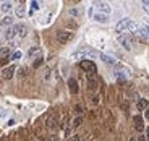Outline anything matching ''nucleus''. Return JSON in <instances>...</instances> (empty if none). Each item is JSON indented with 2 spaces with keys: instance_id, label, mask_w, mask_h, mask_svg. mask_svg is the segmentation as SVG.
<instances>
[{
  "instance_id": "obj_1",
  "label": "nucleus",
  "mask_w": 149,
  "mask_h": 141,
  "mask_svg": "<svg viewBox=\"0 0 149 141\" xmlns=\"http://www.w3.org/2000/svg\"><path fill=\"white\" fill-rule=\"evenodd\" d=\"M138 24L134 21H131V20H120L118 23H117V33H123V31H138Z\"/></svg>"
},
{
  "instance_id": "obj_2",
  "label": "nucleus",
  "mask_w": 149,
  "mask_h": 141,
  "mask_svg": "<svg viewBox=\"0 0 149 141\" xmlns=\"http://www.w3.org/2000/svg\"><path fill=\"white\" fill-rule=\"evenodd\" d=\"M84 57H96V50H93L91 47H81L76 52L71 54V59L78 60V59H84Z\"/></svg>"
},
{
  "instance_id": "obj_3",
  "label": "nucleus",
  "mask_w": 149,
  "mask_h": 141,
  "mask_svg": "<svg viewBox=\"0 0 149 141\" xmlns=\"http://www.w3.org/2000/svg\"><path fill=\"white\" fill-rule=\"evenodd\" d=\"M79 68H81L83 71H86L89 76L97 71V67H96V63H94L93 60H81V62H79Z\"/></svg>"
},
{
  "instance_id": "obj_4",
  "label": "nucleus",
  "mask_w": 149,
  "mask_h": 141,
  "mask_svg": "<svg viewBox=\"0 0 149 141\" xmlns=\"http://www.w3.org/2000/svg\"><path fill=\"white\" fill-rule=\"evenodd\" d=\"M117 41L127 49V50H131V49H133V37H131L130 34H118V36H117Z\"/></svg>"
},
{
  "instance_id": "obj_5",
  "label": "nucleus",
  "mask_w": 149,
  "mask_h": 141,
  "mask_svg": "<svg viewBox=\"0 0 149 141\" xmlns=\"http://www.w3.org/2000/svg\"><path fill=\"white\" fill-rule=\"evenodd\" d=\"M73 39V33L71 31H58L57 33V41L60 42V44H68V42Z\"/></svg>"
},
{
  "instance_id": "obj_6",
  "label": "nucleus",
  "mask_w": 149,
  "mask_h": 141,
  "mask_svg": "<svg viewBox=\"0 0 149 141\" xmlns=\"http://www.w3.org/2000/svg\"><path fill=\"white\" fill-rule=\"evenodd\" d=\"M21 26H23V24H13V26H10L7 31H5V39H8V41L15 39V37L19 34V29H21Z\"/></svg>"
},
{
  "instance_id": "obj_7",
  "label": "nucleus",
  "mask_w": 149,
  "mask_h": 141,
  "mask_svg": "<svg viewBox=\"0 0 149 141\" xmlns=\"http://www.w3.org/2000/svg\"><path fill=\"white\" fill-rule=\"evenodd\" d=\"M94 7L97 8V13H102V15H109L110 13V5L109 3H105V2H96L94 3Z\"/></svg>"
},
{
  "instance_id": "obj_8",
  "label": "nucleus",
  "mask_w": 149,
  "mask_h": 141,
  "mask_svg": "<svg viewBox=\"0 0 149 141\" xmlns=\"http://www.w3.org/2000/svg\"><path fill=\"white\" fill-rule=\"evenodd\" d=\"M16 68L13 67V65H10V67L3 68V71H2V76H3V80H11L13 78V75H15Z\"/></svg>"
},
{
  "instance_id": "obj_9",
  "label": "nucleus",
  "mask_w": 149,
  "mask_h": 141,
  "mask_svg": "<svg viewBox=\"0 0 149 141\" xmlns=\"http://www.w3.org/2000/svg\"><path fill=\"white\" fill-rule=\"evenodd\" d=\"M68 89H70L71 94H78L79 88H78V81H76L74 78H70V80H68Z\"/></svg>"
},
{
  "instance_id": "obj_10",
  "label": "nucleus",
  "mask_w": 149,
  "mask_h": 141,
  "mask_svg": "<svg viewBox=\"0 0 149 141\" xmlns=\"http://www.w3.org/2000/svg\"><path fill=\"white\" fill-rule=\"evenodd\" d=\"M133 122H134V130H136V131H143V130H144V125H143V117H141V115H134Z\"/></svg>"
},
{
  "instance_id": "obj_11",
  "label": "nucleus",
  "mask_w": 149,
  "mask_h": 141,
  "mask_svg": "<svg viewBox=\"0 0 149 141\" xmlns=\"http://www.w3.org/2000/svg\"><path fill=\"white\" fill-rule=\"evenodd\" d=\"M138 36H141L144 41H149V26H139L138 31H136Z\"/></svg>"
},
{
  "instance_id": "obj_12",
  "label": "nucleus",
  "mask_w": 149,
  "mask_h": 141,
  "mask_svg": "<svg viewBox=\"0 0 149 141\" xmlns=\"http://www.w3.org/2000/svg\"><path fill=\"white\" fill-rule=\"evenodd\" d=\"M41 47H39V45H34V47H31L29 50H28V57H31V59H33V57H37V59H39V55H41Z\"/></svg>"
},
{
  "instance_id": "obj_13",
  "label": "nucleus",
  "mask_w": 149,
  "mask_h": 141,
  "mask_svg": "<svg viewBox=\"0 0 149 141\" xmlns=\"http://www.w3.org/2000/svg\"><path fill=\"white\" fill-rule=\"evenodd\" d=\"M99 57H101V60H102V62L109 63V65H115V63H117V60L113 59L112 55H107V54H101Z\"/></svg>"
},
{
  "instance_id": "obj_14",
  "label": "nucleus",
  "mask_w": 149,
  "mask_h": 141,
  "mask_svg": "<svg viewBox=\"0 0 149 141\" xmlns=\"http://www.w3.org/2000/svg\"><path fill=\"white\" fill-rule=\"evenodd\" d=\"M0 26H13V16L7 15L0 20Z\"/></svg>"
},
{
  "instance_id": "obj_15",
  "label": "nucleus",
  "mask_w": 149,
  "mask_h": 141,
  "mask_svg": "<svg viewBox=\"0 0 149 141\" xmlns=\"http://www.w3.org/2000/svg\"><path fill=\"white\" fill-rule=\"evenodd\" d=\"M94 20L97 23H109V15H102V13H96L94 15Z\"/></svg>"
},
{
  "instance_id": "obj_16",
  "label": "nucleus",
  "mask_w": 149,
  "mask_h": 141,
  "mask_svg": "<svg viewBox=\"0 0 149 141\" xmlns=\"http://www.w3.org/2000/svg\"><path fill=\"white\" fill-rule=\"evenodd\" d=\"M15 13H16V16H18V18H24V15H26V7H24V5L16 7Z\"/></svg>"
},
{
  "instance_id": "obj_17",
  "label": "nucleus",
  "mask_w": 149,
  "mask_h": 141,
  "mask_svg": "<svg viewBox=\"0 0 149 141\" xmlns=\"http://www.w3.org/2000/svg\"><path fill=\"white\" fill-rule=\"evenodd\" d=\"M11 8H13V3H11V2H3V3L0 5V10L3 11V13H7V11H10Z\"/></svg>"
},
{
  "instance_id": "obj_18",
  "label": "nucleus",
  "mask_w": 149,
  "mask_h": 141,
  "mask_svg": "<svg viewBox=\"0 0 149 141\" xmlns=\"http://www.w3.org/2000/svg\"><path fill=\"white\" fill-rule=\"evenodd\" d=\"M83 15V8L81 7H74V8H71L70 10V16H81Z\"/></svg>"
},
{
  "instance_id": "obj_19",
  "label": "nucleus",
  "mask_w": 149,
  "mask_h": 141,
  "mask_svg": "<svg viewBox=\"0 0 149 141\" xmlns=\"http://www.w3.org/2000/svg\"><path fill=\"white\" fill-rule=\"evenodd\" d=\"M136 107H138L139 110H146V109H148V101H146V99H139L138 104H136Z\"/></svg>"
},
{
  "instance_id": "obj_20",
  "label": "nucleus",
  "mask_w": 149,
  "mask_h": 141,
  "mask_svg": "<svg viewBox=\"0 0 149 141\" xmlns=\"http://www.w3.org/2000/svg\"><path fill=\"white\" fill-rule=\"evenodd\" d=\"M81 123H83V117L79 115V117H76V119L73 120V125H71V126H73V128H78V126L81 125Z\"/></svg>"
},
{
  "instance_id": "obj_21",
  "label": "nucleus",
  "mask_w": 149,
  "mask_h": 141,
  "mask_svg": "<svg viewBox=\"0 0 149 141\" xmlns=\"http://www.w3.org/2000/svg\"><path fill=\"white\" fill-rule=\"evenodd\" d=\"M47 126H49V128H55V126H57V120L54 119V117H50V119L47 120Z\"/></svg>"
},
{
  "instance_id": "obj_22",
  "label": "nucleus",
  "mask_w": 149,
  "mask_h": 141,
  "mask_svg": "<svg viewBox=\"0 0 149 141\" xmlns=\"http://www.w3.org/2000/svg\"><path fill=\"white\" fill-rule=\"evenodd\" d=\"M21 59V52H19V50H16V52H13L10 55V60H19Z\"/></svg>"
},
{
  "instance_id": "obj_23",
  "label": "nucleus",
  "mask_w": 149,
  "mask_h": 141,
  "mask_svg": "<svg viewBox=\"0 0 149 141\" xmlns=\"http://www.w3.org/2000/svg\"><path fill=\"white\" fill-rule=\"evenodd\" d=\"M8 54H10V49H8V47L0 49V55H2V57H8Z\"/></svg>"
},
{
  "instance_id": "obj_24",
  "label": "nucleus",
  "mask_w": 149,
  "mask_h": 141,
  "mask_svg": "<svg viewBox=\"0 0 149 141\" xmlns=\"http://www.w3.org/2000/svg\"><path fill=\"white\" fill-rule=\"evenodd\" d=\"M42 78H44V81H47V80L50 78V68H45L44 70V76H42Z\"/></svg>"
},
{
  "instance_id": "obj_25",
  "label": "nucleus",
  "mask_w": 149,
  "mask_h": 141,
  "mask_svg": "<svg viewBox=\"0 0 149 141\" xmlns=\"http://www.w3.org/2000/svg\"><path fill=\"white\" fill-rule=\"evenodd\" d=\"M18 71H19V76H26V75H28V68L26 67H21Z\"/></svg>"
},
{
  "instance_id": "obj_26",
  "label": "nucleus",
  "mask_w": 149,
  "mask_h": 141,
  "mask_svg": "<svg viewBox=\"0 0 149 141\" xmlns=\"http://www.w3.org/2000/svg\"><path fill=\"white\" fill-rule=\"evenodd\" d=\"M42 62H44V59H41V57H39V59H37L36 62H34V68L41 67V65H42Z\"/></svg>"
},
{
  "instance_id": "obj_27",
  "label": "nucleus",
  "mask_w": 149,
  "mask_h": 141,
  "mask_svg": "<svg viewBox=\"0 0 149 141\" xmlns=\"http://www.w3.org/2000/svg\"><path fill=\"white\" fill-rule=\"evenodd\" d=\"M31 7H33V10H39V8H41V3H39V2H31Z\"/></svg>"
},
{
  "instance_id": "obj_28",
  "label": "nucleus",
  "mask_w": 149,
  "mask_h": 141,
  "mask_svg": "<svg viewBox=\"0 0 149 141\" xmlns=\"http://www.w3.org/2000/svg\"><path fill=\"white\" fill-rule=\"evenodd\" d=\"M8 60H10V57H2V59H0V65H5Z\"/></svg>"
},
{
  "instance_id": "obj_29",
  "label": "nucleus",
  "mask_w": 149,
  "mask_h": 141,
  "mask_svg": "<svg viewBox=\"0 0 149 141\" xmlns=\"http://www.w3.org/2000/svg\"><path fill=\"white\" fill-rule=\"evenodd\" d=\"M143 7H144V10L149 13V2H148V0H144V2H143Z\"/></svg>"
},
{
  "instance_id": "obj_30",
  "label": "nucleus",
  "mask_w": 149,
  "mask_h": 141,
  "mask_svg": "<svg viewBox=\"0 0 149 141\" xmlns=\"http://www.w3.org/2000/svg\"><path fill=\"white\" fill-rule=\"evenodd\" d=\"M2 117H7V110H5V109H0V119H2Z\"/></svg>"
},
{
  "instance_id": "obj_31",
  "label": "nucleus",
  "mask_w": 149,
  "mask_h": 141,
  "mask_svg": "<svg viewBox=\"0 0 149 141\" xmlns=\"http://www.w3.org/2000/svg\"><path fill=\"white\" fill-rule=\"evenodd\" d=\"M74 110L78 112V114H81V112H83V109H81V105H74Z\"/></svg>"
},
{
  "instance_id": "obj_32",
  "label": "nucleus",
  "mask_w": 149,
  "mask_h": 141,
  "mask_svg": "<svg viewBox=\"0 0 149 141\" xmlns=\"http://www.w3.org/2000/svg\"><path fill=\"white\" fill-rule=\"evenodd\" d=\"M71 141H79V135H74V136L71 138Z\"/></svg>"
},
{
  "instance_id": "obj_33",
  "label": "nucleus",
  "mask_w": 149,
  "mask_h": 141,
  "mask_svg": "<svg viewBox=\"0 0 149 141\" xmlns=\"http://www.w3.org/2000/svg\"><path fill=\"white\" fill-rule=\"evenodd\" d=\"M144 115H146V119H149V109H146V110H144Z\"/></svg>"
},
{
  "instance_id": "obj_34",
  "label": "nucleus",
  "mask_w": 149,
  "mask_h": 141,
  "mask_svg": "<svg viewBox=\"0 0 149 141\" xmlns=\"http://www.w3.org/2000/svg\"><path fill=\"white\" fill-rule=\"evenodd\" d=\"M138 141H148V140H146L144 136H138Z\"/></svg>"
},
{
  "instance_id": "obj_35",
  "label": "nucleus",
  "mask_w": 149,
  "mask_h": 141,
  "mask_svg": "<svg viewBox=\"0 0 149 141\" xmlns=\"http://www.w3.org/2000/svg\"><path fill=\"white\" fill-rule=\"evenodd\" d=\"M3 37H5V33H2V31H0V41H2Z\"/></svg>"
},
{
  "instance_id": "obj_36",
  "label": "nucleus",
  "mask_w": 149,
  "mask_h": 141,
  "mask_svg": "<svg viewBox=\"0 0 149 141\" xmlns=\"http://www.w3.org/2000/svg\"><path fill=\"white\" fill-rule=\"evenodd\" d=\"M50 141H58V140H57L55 136H50Z\"/></svg>"
},
{
  "instance_id": "obj_37",
  "label": "nucleus",
  "mask_w": 149,
  "mask_h": 141,
  "mask_svg": "<svg viewBox=\"0 0 149 141\" xmlns=\"http://www.w3.org/2000/svg\"><path fill=\"white\" fill-rule=\"evenodd\" d=\"M146 135H148V140H149V126H148V130H146Z\"/></svg>"
},
{
  "instance_id": "obj_38",
  "label": "nucleus",
  "mask_w": 149,
  "mask_h": 141,
  "mask_svg": "<svg viewBox=\"0 0 149 141\" xmlns=\"http://www.w3.org/2000/svg\"><path fill=\"white\" fill-rule=\"evenodd\" d=\"M130 141H138V140H134V138H131V140Z\"/></svg>"
}]
</instances>
